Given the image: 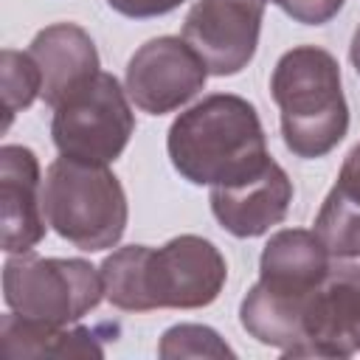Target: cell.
<instances>
[{"label":"cell","mask_w":360,"mask_h":360,"mask_svg":"<svg viewBox=\"0 0 360 360\" xmlns=\"http://www.w3.org/2000/svg\"><path fill=\"white\" fill-rule=\"evenodd\" d=\"M104 295L124 312L149 309H200L217 301L228 264L202 236L183 233L163 248L127 245L104 259Z\"/></svg>","instance_id":"6da1fadb"},{"label":"cell","mask_w":360,"mask_h":360,"mask_svg":"<svg viewBox=\"0 0 360 360\" xmlns=\"http://www.w3.org/2000/svg\"><path fill=\"white\" fill-rule=\"evenodd\" d=\"M172 166L194 186H231L270 160L259 112L233 93H214L186 110L166 141Z\"/></svg>","instance_id":"7a4b0ae2"},{"label":"cell","mask_w":360,"mask_h":360,"mask_svg":"<svg viewBox=\"0 0 360 360\" xmlns=\"http://www.w3.org/2000/svg\"><path fill=\"white\" fill-rule=\"evenodd\" d=\"M270 93L281 112V135L292 155L315 160L329 155L349 129L338 59L315 45L287 51L270 76Z\"/></svg>","instance_id":"3957f363"},{"label":"cell","mask_w":360,"mask_h":360,"mask_svg":"<svg viewBox=\"0 0 360 360\" xmlns=\"http://www.w3.org/2000/svg\"><path fill=\"white\" fill-rule=\"evenodd\" d=\"M48 225L79 250L112 248L127 228V194L107 163L56 158L42 186Z\"/></svg>","instance_id":"277c9868"},{"label":"cell","mask_w":360,"mask_h":360,"mask_svg":"<svg viewBox=\"0 0 360 360\" xmlns=\"http://www.w3.org/2000/svg\"><path fill=\"white\" fill-rule=\"evenodd\" d=\"M104 295L101 270L84 259L11 256L3 267V298L22 318L68 326L96 309Z\"/></svg>","instance_id":"5b68a950"},{"label":"cell","mask_w":360,"mask_h":360,"mask_svg":"<svg viewBox=\"0 0 360 360\" xmlns=\"http://www.w3.org/2000/svg\"><path fill=\"white\" fill-rule=\"evenodd\" d=\"M53 110V143L62 155L76 160L110 163L127 149L135 132L127 93L115 76L101 70Z\"/></svg>","instance_id":"8992f818"},{"label":"cell","mask_w":360,"mask_h":360,"mask_svg":"<svg viewBox=\"0 0 360 360\" xmlns=\"http://www.w3.org/2000/svg\"><path fill=\"white\" fill-rule=\"evenodd\" d=\"M264 0H197L183 22V39L214 76H233L256 53Z\"/></svg>","instance_id":"52a82bcc"},{"label":"cell","mask_w":360,"mask_h":360,"mask_svg":"<svg viewBox=\"0 0 360 360\" xmlns=\"http://www.w3.org/2000/svg\"><path fill=\"white\" fill-rule=\"evenodd\" d=\"M208 79L205 62L180 37L143 42L127 65V93L149 115H163L194 98Z\"/></svg>","instance_id":"ba28073f"},{"label":"cell","mask_w":360,"mask_h":360,"mask_svg":"<svg viewBox=\"0 0 360 360\" xmlns=\"http://www.w3.org/2000/svg\"><path fill=\"white\" fill-rule=\"evenodd\" d=\"M354 352H360V264H335L307 301L298 357H352Z\"/></svg>","instance_id":"9c48e42d"},{"label":"cell","mask_w":360,"mask_h":360,"mask_svg":"<svg viewBox=\"0 0 360 360\" xmlns=\"http://www.w3.org/2000/svg\"><path fill=\"white\" fill-rule=\"evenodd\" d=\"M292 202V183L287 172L270 158L262 172L231 186H211V211L217 222L239 236H262L287 217Z\"/></svg>","instance_id":"30bf717a"},{"label":"cell","mask_w":360,"mask_h":360,"mask_svg":"<svg viewBox=\"0 0 360 360\" xmlns=\"http://www.w3.org/2000/svg\"><path fill=\"white\" fill-rule=\"evenodd\" d=\"M0 208L3 250L28 253L45 236L39 160L28 146L6 143L0 149Z\"/></svg>","instance_id":"8fae6325"},{"label":"cell","mask_w":360,"mask_h":360,"mask_svg":"<svg viewBox=\"0 0 360 360\" xmlns=\"http://www.w3.org/2000/svg\"><path fill=\"white\" fill-rule=\"evenodd\" d=\"M28 53L39 68V96L48 107H59L73 90L98 73L96 45L90 34L76 22H56L42 28L34 37Z\"/></svg>","instance_id":"7c38bea8"},{"label":"cell","mask_w":360,"mask_h":360,"mask_svg":"<svg viewBox=\"0 0 360 360\" xmlns=\"http://www.w3.org/2000/svg\"><path fill=\"white\" fill-rule=\"evenodd\" d=\"M329 250L315 231L287 228L270 236L259 259V284L284 295H309L329 273Z\"/></svg>","instance_id":"4fadbf2b"},{"label":"cell","mask_w":360,"mask_h":360,"mask_svg":"<svg viewBox=\"0 0 360 360\" xmlns=\"http://www.w3.org/2000/svg\"><path fill=\"white\" fill-rule=\"evenodd\" d=\"M98 329L53 326L6 312L0 321V343L6 357H104Z\"/></svg>","instance_id":"5bb4252c"},{"label":"cell","mask_w":360,"mask_h":360,"mask_svg":"<svg viewBox=\"0 0 360 360\" xmlns=\"http://www.w3.org/2000/svg\"><path fill=\"white\" fill-rule=\"evenodd\" d=\"M315 233L326 245L329 256L338 259L360 256V200L332 186L315 217Z\"/></svg>","instance_id":"9a60e30c"},{"label":"cell","mask_w":360,"mask_h":360,"mask_svg":"<svg viewBox=\"0 0 360 360\" xmlns=\"http://www.w3.org/2000/svg\"><path fill=\"white\" fill-rule=\"evenodd\" d=\"M0 73H3V112H6L3 129H8L14 115L31 107V101L39 96L42 79L31 53H20L11 48H6L0 56Z\"/></svg>","instance_id":"2e32d148"},{"label":"cell","mask_w":360,"mask_h":360,"mask_svg":"<svg viewBox=\"0 0 360 360\" xmlns=\"http://www.w3.org/2000/svg\"><path fill=\"white\" fill-rule=\"evenodd\" d=\"M158 354L172 360V357H233L228 343L211 329L200 323H180L163 332Z\"/></svg>","instance_id":"e0dca14e"},{"label":"cell","mask_w":360,"mask_h":360,"mask_svg":"<svg viewBox=\"0 0 360 360\" xmlns=\"http://www.w3.org/2000/svg\"><path fill=\"white\" fill-rule=\"evenodd\" d=\"M264 3H276L287 17L304 25H323L343 8V0H264Z\"/></svg>","instance_id":"ac0fdd59"},{"label":"cell","mask_w":360,"mask_h":360,"mask_svg":"<svg viewBox=\"0 0 360 360\" xmlns=\"http://www.w3.org/2000/svg\"><path fill=\"white\" fill-rule=\"evenodd\" d=\"M107 3L124 17H158V14H169L183 0H107Z\"/></svg>","instance_id":"d6986e66"},{"label":"cell","mask_w":360,"mask_h":360,"mask_svg":"<svg viewBox=\"0 0 360 360\" xmlns=\"http://www.w3.org/2000/svg\"><path fill=\"white\" fill-rule=\"evenodd\" d=\"M340 191L352 194L354 200H360V143L346 155L343 166H340V174H338V183H335Z\"/></svg>","instance_id":"ffe728a7"},{"label":"cell","mask_w":360,"mask_h":360,"mask_svg":"<svg viewBox=\"0 0 360 360\" xmlns=\"http://www.w3.org/2000/svg\"><path fill=\"white\" fill-rule=\"evenodd\" d=\"M349 56H352V65H354V70H357V76H360V28L354 31V39H352V51H349Z\"/></svg>","instance_id":"44dd1931"}]
</instances>
